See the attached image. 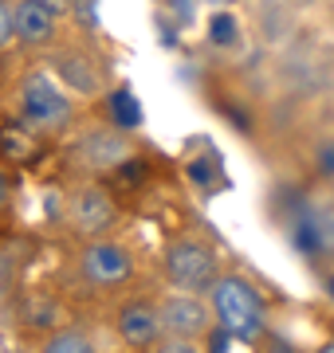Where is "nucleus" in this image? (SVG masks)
Instances as JSON below:
<instances>
[{
	"mask_svg": "<svg viewBox=\"0 0 334 353\" xmlns=\"http://www.w3.org/2000/svg\"><path fill=\"white\" fill-rule=\"evenodd\" d=\"M16 118H24L28 126L43 134V138H55V134H67L75 126V99L63 83H55L52 75L43 71H28L20 83H16Z\"/></svg>",
	"mask_w": 334,
	"mask_h": 353,
	"instance_id": "obj_1",
	"label": "nucleus"
},
{
	"mask_svg": "<svg viewBox=\"0 0 334 353\" xmlns=\"http://www.w3.org/2000/svg\"><path fill=\"white\" fill-rule=\"evenodd\" d=\"M213 314H217V326L228 334V338L240 341H256L264 330H268V310H264V299L259 290L248 283L244 275H220L213 283Z\"/></svg>",
	"mask_w": 334,
	"mask_h": 353,
	"instance_id": "obj_2",
	"label": "nucleus"
},
{
	"mask_svg": "<svg viewBox=\"0 0 334 353\" xmlns=\"http://www.w3.org/2000/svg\"><path fill=\"white\" fill-rule=\"evenodd\" d=\"M75 271L90 290L110 294V290H122V287L134 283L138 263H134V252H130L126 243L103 236V240H83L79 259H75Z\"/></svg>",
	"mask_w": 334,
	"mask_h": 353,
	"instance_id": "obj_3",
	"label": "nucleus"
},
{
	"mask_svg": "<svg viewBox=\"0 0 334 353\" xmlns=\"http://www.w3.org/2000/svg\"><path fill=\"white\" fill-rule=\"evenodd\" d=\"M161 267H166L169 287L197 290V294L213 290V283L220 279V255L201 236H177L161 255Z\"/></svg>",
	"mask_w": 334,
	"mask_h": 353,
	"instance_id": "obj_4",
	"label": "nucleus"
},
{
	"mask_svg": "<svg viewBox=\"0 0 334 353\" xmlns=\"http://www.w3.org/2000/svg\"><path fill=\"white\" fill-rule=\"evenodd\" d=\"M63 220L79 240H103V236H110L118 228L122 212H118V201L110 196V189L95 185V181H83V185H75L67 192Z\"/></svg>",
	"mask_w": 334,
	"mask_h": 353,
	"instance_id": "obj_5",
	"label": "nucleus"
},
{
	"mask_svg": "<svg viewBox=\"0 0 334 353\" xmlns=\"http://www.w3.org/2000/svg\"><path fill=\"white\" fill-rule=\"evenodd\" d=\"M52 67H55V79H59L75 99H99V94H106V87H110L106 63L90 48H83V43H55Z\"/></svg>",
	"mask_w": 334,
	"mask_h": 353,
	"instance_id": "obj_6",
	"label": "nucleus"
},
{
	"mask_svg": "<svg viewBox=\"0 0 334 353\" xmlns=\"http://www.w3.org/2000/svg\"><path fill=\"white\" fill-rule=\"evenodd\" d=\"M75 161H79V169H87V173H118L122 165L134 161L130 130H118L115 122H110V126L87 130V134L75 141Z\"/></svg>",
	"mask_w": 334,
	"mask_h": 353,
	"instance_id": "obj_7",
	"label": "nucleus"
},
{
	"mask_svg": "<svg viewBox=\"0 0 334 353\" xmlns=\"http://www.w3.org/2000/svg\"><path fill=\"white\" fill-rule=\"evenodd\" d=\"M161 322H166V338L173 341H197L205 338L208 326L217 322V314L201 303V294L197 290H169L166 299H161Z\"/></svg>",
	"mask_w": 334,
	"mask_h": 353,
	"instance_id": "obj_8",
	"label": "nucleus"
},
{
	"mask_svg": "<svg viewBox=\"0 0 334 353\" xmlns=\"http://www.w3.org/2000/svg\"><path fill=\"white\" fill-rule=\"evenodd\" d=\"M115 330L130 350L161 345L166 341V322H161V303L154 299H130L115 310Z\"/></svg>",
	"mask_w": 334,
	"mask_h": 353,
	"instance_id": "obj_9",
	"label": "nucleus"
},
{
	"mask_svg": "<svg viewBox=\"0 0 334 353\" xmlns=\"http://www.w3.org/2000/svg\"><path fill=\"white\" fill-rule=\"evenodd\" d=\"M59 43V16L36 0H16V48L52 51Z\"/></svg>",
	"mask_w": 334,
	"mask_h": 353,
	"instance_id": "obj_10",
	"label": "nucleus"
},
{
	"mask_svg": "<svg viewBox=\"0 0 334 353\" xmlns=\"http://www.w3.org/2000/svg\"><path fill=\"white\" fill-rule=\"evenodd\" d=\"M39 157H43V134H36L24 118H0V161L36 165Z\"/></svg>",
	"mask_w": 334,
	"mask_h": 353,
	"instance_id": "obj_11",
	"label": "nucleus"
},
{
	"mask_svg": "<svg viewBox=\"0 0 334 353\" xmlns=\"http://www.w3.org/2000/svg\"><path fill=\"white\" fill-rule=\"evenodd\" d=\"M110 122H115L118 130H138L141 122V110H138V102H134V94H130L126 87L122 90H110Z\"/></svg>",
	"mask_w": 334,
	"mask_h": 353,
	"instance_id": "obj_12",
	"label": "nucleus"
},
{
	"mask_svg": "<svg viewBox=\"0 0 334 353\" xmlns=\"http://www.w3.org/2000/svg\"><path fill=\"white\" fill-rule=\"evenodd\" d=\"M43 350H59V353H83V350H95V338L83 334V330H55L52 338L43 341Z\"/></svg>",
	"mask_w": 334,
	"mask_h": 353,
	"instance_id": "obj_13",
	"label": "nucleus"
},
{
	"mask_svg": "<svg viewBox=\"0 0 334 353\" xmlns=\"http://www.w3.org/2000/svg\"><path fill=\"white\" fill-rule=\"evenodd\" d=\"M16 43V0H0V51Z\"/></svg>",
	"mask_w": 334,
	"mask_h": 353,
	"instance_id": "obj_14",
	"label": "nucleus"
},
{
	"mask_svg": "<svg viewBox=\"0 0 334 353\" xmlns=\"http://www.w3.org/2000/svg\"><path fill=\"white\" fill-rule=\"evenodd\" d=\"M8 208H12V181H8L4 169H0V220L8 216Z\"/></svg>",
	"mask_w": 334,
	"mask_h": 353,
	"instance_id": "obj_15",
	"label": "nucleus"
},
{
	"mask_svg": "<svg viewBox=\"0 0 334 353\" xmlns=\"http://www.w3.org/2000/svg\"><path fill=\"white\" fill-rule=\"evenodd\" d=\"M36 4H43V8H48V12H55L59 20H63V16H71V8H75V0H36Z\"/></svg>",
	"mask_w": 334,
	"mask_h": 353,
	"instance_id": "obj_16",
	"label": "nucleus"
}]
</instances>
